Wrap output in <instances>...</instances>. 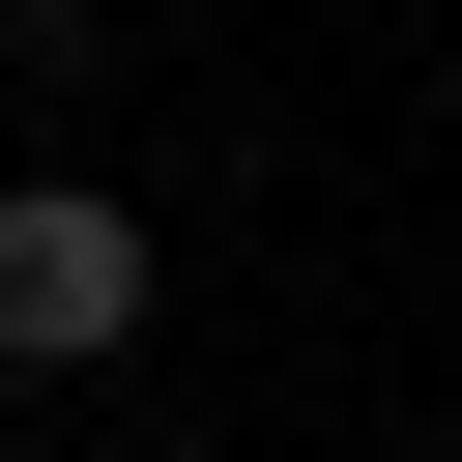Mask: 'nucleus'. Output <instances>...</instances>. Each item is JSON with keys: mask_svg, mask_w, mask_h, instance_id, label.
Returning a JSON list of instances; mask_svg holds the SVG:
<instances>
[{"mask_svg": "<svg viewBox=\"0 0 462 462\" xmlns=\"http://www.w3.org/2000/svg\"><path fill=\"white\" fill-rule=\"evenodd\" d=\"M144 202L116 173H0V375H87V346H144Z\"/></svg>", "mask_w": 462, "mask_h": 462, "instance_id": "f257e3e1", "label": "nucleus"}, {"mask_svg": "<svg viewBox=\"0 0 462 462\" xmlns=\"http://www.w3.org/2000/svg\"><path fill=\"white\" fill-rule=\"evenodd\" d=\"M0 29H29V58H87V29H116V0H0Z\"/></svg>", "mask_w": 462, "mask_h": 462, "instance_id": "f03ea898", "label": "nucleus"}]
</instances>
